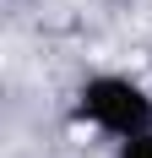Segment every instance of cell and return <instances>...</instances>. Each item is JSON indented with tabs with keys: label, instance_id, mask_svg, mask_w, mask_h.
I'll return each mask as SVG.
<instances>
[{
	"label": "cell",
	"instance_id": "cell-1",
	"mask_svg": "<svg viewBox=\"0 0 152 158\" xmlns=\"http://www.w3.org/2000/svg\"><path fill=\"white\" fill-rule=\"evenodd\" d=\"M76 120L125 142L136 131H152V93L125 71H98L76 87Z\"/></svg>",
	"mask_w": 152,
	"mask_h": 158
},
{
	"label": "cell",
	"instance_id": "cell-2",
	"mask_svg": "<svg viewBox=\"0 0 152 158\" xmlns=\"http://www.w3.org/2000/svg\"><path fill=\"white\" fill-rule=\"evenodd\" d=\"M114 158H152V131H136V136L114 142Z\"/></svg>",
	"mask_w": 152,
	"mask_h": 158
}]
</instances>
